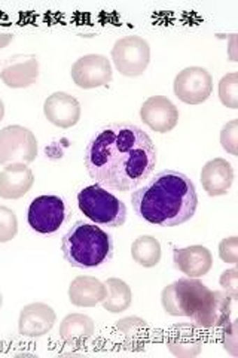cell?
Wrapping results in <instances>:
<instances>
[{
	"label": "cell",
	"instance_id": "44dd1931",
	"mask_svg": "<svg viewBox=\"0 0 238 358\" xmlns=\"http://www.w3.org/2000/svg\"><path fill=\"white\" fill-rule=\"evenodd\" d=\"M94 321L84 313H70L60 324V338L66 345L82 346L93 338Z\"/></svg>",
	"mask_w": 238,
	"mask_h": 358
},
{
	"label": "cell",
	"instance_id": "30bf717a",
	"mask_svg": "<svg viewBox=\"0 0 238 358\" xmlns=\"http://www.w3.org/2000/svg\"><path fill=\"white\" fill-rule=\"evenodd\" d=\"M73 83L84 90L98 88L112 81V64L106 55L88 54L77 59L72 66Z\"/></svg>",
	"mask_w": 238,
	"mask_h": 358
},
{
	"label": "cell",
	"instance_id": "d4e9b609",
	"mask_svg": "<svg viewBox=\"0 0 238 358\" xmlns=\"http://www.w3.org/2000/svg\"><path fill=\"white\" fill-rule=\"evenodd\" d=\"M219 99L223 106L238 109V73L225 75L219 83Z\"/></svg>",
	"mask_w": 238,
	"mask_h": 358
},
{
	"label": "cell",
	"instance_id": "d6a6232c",
	"mask_svg": "<svg viewBox=\"0 0 238 358\" xmlns=\"http://www.w3.org/2000/svg\"><path fill=\"white\" fill-rule=\"evenodd\" d=\"M2 305H3V296L0 293V308H2Z\"/></svg>",
	"mask_w": 238,
	"mask_h": 358
},
{
	"label": "cell",
	"instance_id": "83f0119b",
	"mask_svg": "<svg viewBox=\"0 0 238 358\" xmlns=\"http://www.w3.org/2000/svg\"><path fill=\"white\" fill-rule=\"evenodd\" d=\"M219 257L223 263L237 264L238 263V238H225L219 243Z\"/></svg>",
	"mask_w": 238,
	"mask_h": 358
},
{
	"label": "cell",
	"instance_id": "f1b7e54d",
	"mask_svg": "<svg viewBox=\"0 0 238 358\" xmlns=\"http://www.w3.org/2000/svg\"><path fill=\"white\" fill-rule=\"evenodd\" d=\"M219 284L225 293L228 294L232 300L238 299V271L235 266L232 268H228V271H225L221 275Z\"/></svg>",
	"mask_w": 238,
	"mask_h": 358
},
{
	"label": "cell",
	"instance_id": "cb8c5ba5",
	"mask_svg": "<svg viewBox=\"0 0 238 358\" xmlns=\"http://www.w3.org/2000/svg\"><path fill=\"white\" fill-rule=\"evenodd\" d=\"M117 330L121 334L124 345L128 348H140L146 343L149 326L143 318L127 317L117 322Z\"/></svg>",
	"mask_w": 238,
	"mask_h": 358
},
{
	"label": "cell",
	"instance_id": "7c38bea8",
	"mask_svg": "<svg viewBox=\"0 0 238 358\" xmlns=\"http://www.w3.org/2000/svg\"><path fill=\"white\" fill-rule=\"evenodd\" d=\"M232 299L225 291H210L191 320L200 329H218L230 321Z\"/></svg>",
	"mask_w": 238,
	"mask_h": 358
},
{
	"label": "cell",
	"instance_id": "8992f818",
	"mask_svg": "<svg viewBox=\"0 0 238 358\" xmlns=\"http://www.w3.org/2000/svg\"><path fill=\"white\" fill-rule=\"evenodd\" d=\"M112 60L121 75L142 76L151 62V47L140 36H124L113 45Z\"/></svg>",
	"mask_w": 238,
	"mask_h": 358
},
{
	"label": "cell",
	"instance_id": "2e32d148",
	"mask_svg": "<svg viewBox=\"0 0 238 358\" xmlns=\"http://www.w3.org/2000/svg\"><path fill=\"white\" fill-rule=\"evenodd\" d=\"M173 263L177 271L188 278H201L213 267V255L206 246L192 245L186 248H174Z\"/></svg>",
	"mask_w": 238,
	"mask_h": 358
},
{
	"label": "cell",
	"instance_id": "6da1fadb",
	"mask_svg": "<svg viewBox=\"0 0 238 358\" xmlns=\"http://www.w3.org/2000/svg\"><path fill=\"white\" fill-rule=\"evenodd\" d=\"M87 171L112 192L128 193L149 178L156 166V148L149 134L130 122L101 129L85 151Z\"/></svg>",
	"mask_w": 238,
	"mask_h": 358
},
{
	"label": "cell",
	"instance_id": "ba28073f",
	"mask_svg": "<svg viewBox=\"0 0 238 358\" xmlns=\"http://www.w3.org/2000/svg\"><path fill=\"white\" fill-rule=\"evenodd\" d=\"M174 94L188 105H201L210 97L213 78L210 72L200 66H191L179 72L173 84Z\"/></svg>",
	"mask_w": 238,
	"mask_h": 358
},
{
	"label": "cell",
	"instance_id": "5bb4252c",
	"mask_svg": "<svg viewBox=\"0 0 238 358\" xmlns=\"http://www.w3.org/2000/svg\"><path fill=\"white\" fill-rule=\"evenodd\" d=\"M43 114L51 124L60 129H70L81 120V103L69 93L57 92L45 100Z\"/></svg>",
	"mask_w": 238,
	"mask_h": 358
},
{
	"label": "cell",
	"instance_id": "e0dca14e",
	"mask_svg": "<svg viewBox=\"0 0 238 358\" xmlns=\"http://www.w3.org/2000/svg\"><path fill=\"white\" fill-rule=\"evenodd\" d=\"M35 184V175L30 167L22 163L8 164L0 172V197L17 200L24 197Z\"/></svg>",
	"mask_w": 238,
	"mask_h": 358
},
{
	"label": "cell",
	"instance_id": "f546056e",
	"mask_svg": "<svg viewBox=\"0 0 238 358\" xmlns=\"http://www.w3.org/2000/svg\"><path fill=\"white\" fill-rule=\"evenodd\" d=\"M225 333H223V348L228 351L231 355L237 357V322L228 321L225 324Z\"/></svg>",
	"mask_w": 238,
	"mask_h": 358
},
{
	"label": "cell",
	"instance_id": "8fae6325",
	"mask_svg": "<svg viewBox=\"0 0 238 358\" xmlns=\"http://www.w3.org/2000/svg\"><path fill=\"white\" fill-rule=\"evenodd\" d=\"M140 118L154 131L168 133L177 126L179 109L170 99L164 96H152L143 102Z\"/></svg>",
	"mask_w": 238,
	"mask_h": 358
},
{
	"label": "cell",
	"instance_id": "5b68a950",
	"mask_svg": "<svg viewBox=\"0 0 238 358\" xmlns=\"http://www.w3.org/2000/svg\"><path fill=\"white\" fill-rule=\"evenodd\" d=\"M210 291L198 278H180L163 289L161 303L168 315L191 318L201 308Z\"/></svg>",
	"mask_w": 238,
	"mask_h": 358
},
{
	"label": "cell",
	"instance_id": "ffe728a7",
	"mask_svg": "<svg viewBox=\"0 0 238 358\" xmlns=\"http://www.w3.org/2000/svg\"><path fill=\"white\" fill-rule=\"evenodd\" d=\"M106 296V285L94 276H77L69 287V300L77 308H94L101 303Z\"/></svg>",
	"mask_w": 238,
	"mask_h": 358
},
{
	"label": "cell",
	"instance_id": "1f68e13d",
	"mask_svg": "<svg viewBox=\"0 0 238 358\" xmlns=\"http://www.w3.org/2000/svg\"><path fill=\"white\" fill-rule=\"evenodd\" d=\"M3 117H5V105L2 100H0V122L3 121Z\"/></svg>",
	"mask_w": 238,
	"mask_h": 358
},
{
	"label": "cell",
	"instance_id": "9a60e30c",
	"mask_svg": "<svg viewBox=\"0 0 238 358\" xmlns=\"http://www.w3.org/2000/svg\"><path fill=\"white\" fill-rule=\"evenodd\" d=\"M57 321L55 310L47 303H30L20 312L18 331L22 338H42Z\"/></svg>",
	"mask_w": 238,
	"mask_h": 358
},
{
	"label": "cell",
	"instance_id": "4316f807",
	"mask_svg": "<svg viewBox=\"0 0 238 358\" xmlns=\"http://www.w3.org/2000/svg\"><path fill=\"white\" fill-rule=\"evenodd\" d=\"M221 143L226 152H230L231 155L238 154V120H232L223 126L221 131Z\"/></svg>",
	"mask_w": 238,
	"mask_h": 358
},
{
	"label": "cell",
	"instance_id": "7a4b0ae2",
	"mask_svg": "<svg viewBox=\"0 0 238 358\" xmlns=\"http://www.w3.org/2000/svg\"><path fill=\"white\" fill-rule=\"evenodd\" d=\"M131 203L135 214L149 224L176 227L195 215L198 196L194 182L185 173L167 169L135 189Z\"/></svg>",
	"mask_w": 238,
	"mask_h": 358
},
{
	"label": "cell",
	"instance_id": "4fadbf2b",
	"mask_svg": "<svg viewBox=\"0 0 238 358\" xmlns=\"http://www.w3.org/2000/svg\"><path fill=\"white\" fill-rule=\"evenodd\" d=\"M39 78V60L33 54H18L9 57L0 72V80L9 88H27Z\"/></svg>",
	"mask_w": 238,
	"mask_h": 358
},
{
	"label": "cell",
	"instance_id": "ac0fdd59",
	"mask_svg": "<svg viewBox=\"0 0 238 358\" xmlns=\"http://www.w3.org/2000/svg\"><path fill=\"white\" fill-rule=\"evenodd\" d=\"M234 182V169L228 160L213 159L201 169V184L210 197L228 194Z\"/></svg>",
	"mask_w": 238,
	"mask_h": 358
},
{
	"label": "cell",
	"instance_id": "4dcf8cb0",
	"mask_svg": "<svg viewBox=\"0 0 238 358\" xmlns=\"http://www.w3.org/2000/svg\"><path fill=\"white\" fill-rule=\"evenodd\" d=\"M13 41H14L13 33H0V50L6 48Z\"/></svg>",
	"mask_w": 238,
	"mask_h": 358
},
{
	"label": "cell",
	"instance_id": "603a6c76",
	"mask_svg": "<svg viewBox=\"0 0 238 358\" xmlns=\"http://www.w3.org/2000/svg\"><path fill=\"white\" fill-rule=\"evenodd\" d=\"M133 260L142 267L151 268L161 262V243L154 236L143 234L131 245Z\"/></svg>",
	"mask_w": 238,
	"mask_h": 358
},
{
	"label": "cell",
	"instance_id": "484cf974",
	"mask_svg": "<svg viewBox=\"0 0 238 358\" xmlns=\"http://www.w3.org/2000/svg\"><path fill=\"white\" fill-rule=\"evenodd\" d=\"M18 233V220L15 212L6 206H0V243L13 241Z\"/></svg>",
	"mask_w": 238,
	"mask_h": 358
},
{
	"label": "cell",
	"instance_id": "3957f363",
	"mask_svg": "<svg viewBox=\"0 0 238 358\" xmlns=\"http://www.w3.org/2000/svg\"><path fill=\"white\" fill-rule=\"evenodd\" d=\"M61 251L72 267L94 268L110 259L113 242L96 224L79 221L63 236Z\"/></svg>",
	"mask_w": 238,
	"mask_h": 358
},
{
	"label": "cell",
	"instance_id": "d6986e66",
	"mask_svg": "<svg viewBox=\"0 0 238 358\" xmlns=\"http://www.w3.org/2000/svg\"><path fill=\"white\" fill-rule=\"evenodd\" d=\"M167 346L170 352L179 358H194L201 354L202 336L195 324H179L168 333Z\"/></svg>",
	"mask_w": 238,
	"mask_h": 358
},
{
	"label": "cell",
	"instance_id": "52a82bcc",
	"mask_svg": "<svg viewBox=\"0 0 238 358\" xmlns=\"http://www.w3.org/2000/svg\"><path fill=\"white\" fill-rule=\"evenodd\" d=\"M38 157V141L33 131L22 126H8L0 130V164H29Z\"/></svg>",
	"mask_w": 238,
	"mask_h": 358
},
{
	"label": "cell",
	"instance_id": "7402d4cb",
	"mask_svg": "<svg viewBox=\"0 0 238 358\" xmlns=\"http://www.w3.org/2000/svg\"><path fill=\"white\" fill-rule=\"evenodd\" d=\"M105 285L107 288V296L101 301L105 310L110 313L126 312L133 303V293L130 285L119 278H109Z\"/></svg>",
	"mask_w": 238,
	"mask_h": 358
},
{
	"label": "cell",
	"instance_id": "277c9868",
	"mask_svg": "<svg viewBox=\"0 0 238 358\" xmlns=\"http://www.w3.org/2000/svg\"><path fill=\"white\" fill-rule=\"evenodd\" d=\"M77 205L82 214L98 226L121 227L126 224L127 206L98 184L81 189L77 194Z\"/></svg>",
	"mask_w": 238,
	"mask_h": 358
},
{
	"label": "cell",
	"instance_id": "9c48e42d",
	"mask_svg": "<svg viewBox=\"0 0 238 358\" xmlns=\"http://www.w3.org/2000/svg\"><path fill=\"white\" fill-rule=\"evenodd\" d=\"M29 226L40 233L51 234L66 221V205L59 196H39L33 199L27 214Z\"/></svg>",
	"mask_w": 238,
	"mask_h": 358
}]
</instances>
